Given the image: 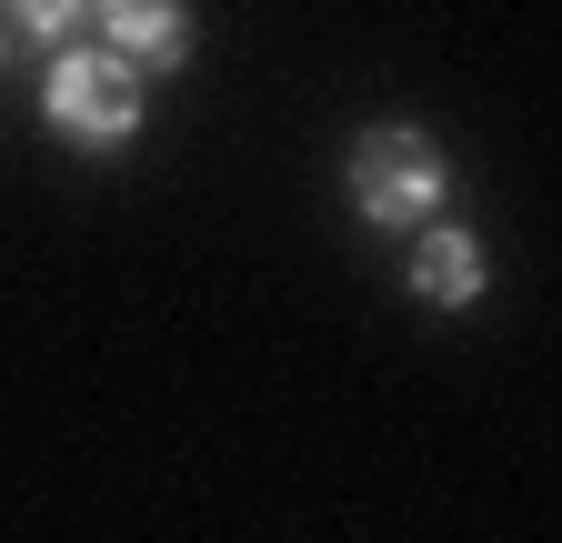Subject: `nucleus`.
Here are the masks:
<instances>
[{
  "label": "nucleus",
  "instance_id": "1",
  "mask_svg": "<svg viewBox=\"0 0 562 543\" xmlns=\"http://www.w3.org/2000/svg\"><path fill=\"white\" fill-rule=\"evenodd\" d=\"M341 181H351V212H362V222H382V232H432V222H442V201H452V162L422 142L412 121L362 131Z\"/></svg>",
  "mask_w": 562,
  "mask_h": 543
},
{
  "label": "nucleus",
  "instance_id": "2",
  "mask_svg": "<svg viewBox=\"0 0 562 543\" xmlns=\"http://www.w3.org/2000/svg\"><path fill=\"white\" fill-rule=\"evenodd\" d=\"M41 111L81 152H121L140 131V71L111 60L101 41H70V51H50V71H41Z\"/></svg>",
  "mask_w": 562,
  "mask_h": 543
},
{
  "label": "nucleus",
  "instance_id": "3",
  "mask_svg": "<svg viewBox=\"0 0 562 543\" xmlns=\"http://www.w3.org/2000/svg\"><path fill=\"white\" fill-rule=\"evenodd\" d=\"M81 31L131 71H181L191 60V0H81Z\"/></svg>",
  "mask_w": 562,
  "mask_h": 543
},
{
  "label": "nucleus",
  "instance_id": "4",
  "mask_svg": "<svg viewBox=\"0 0 562 543\" xmlns=\"http://www.w3.org/2000/svg\"><path fill=\"white\" fill-rule=\"evenodd\" d=\"M482 282H492V262H482V242H472V232H452V222L412 232V292L432 302V312H462V302H482Z\"/></svg>",
  "mask_w": 562,
  "mask_h": 543
},
{
  "label": "nucleus",
  "instance_id": "5",
  "mask_svg": "<svg viewBox=\"0 0 562 543\" xmlns=\"http://www.w3.org/2000/svg\"><path fill=\"white\" fill-rule=\"evenodd\" d=\"M0 31L41 41V51H70L81 41V0H0Z\"/></svg>",
  "mask_w": 562,
  "mask_h": 543
},
{
  "label": "nucleus",
  "instance_id": "6",
  "mask_svg": "<svg viewBox=\"0 0 562 543\" xmlns=\"http://www.w3.org/2000/svg\"><path fill=\"white\" fill-rule=\"evenodd\" d=\"M0 60H11V31H0Z\"/></svg>",
  "mask_w": 562,
  "mask_h": 543
}]
</instances>
